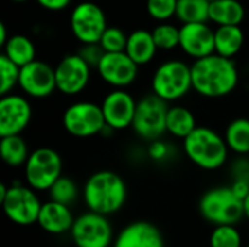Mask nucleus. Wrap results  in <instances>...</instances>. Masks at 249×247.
Masks as SVG:
<instances>
[{"instance_id":"a19ab883","label":"nucleus","mask_w":249,"mask_h":247,"mask_svg":"<svg viewBox=\"0 0 249 247\" xmlns=\"http://www.w3.org/2000/svg\"><path fill=\"white\" fill-rule=\"evenodd\" d=\"M209 1H216V0H209Z\"/></svg>"},{"instance_id":"39448f33","label":"nucleus","mask_w":249,"mask_h":247,"mask_svg":"<svg viewBox=\"0 0 249 247\" xmlns=\"http://www.w3.org/2000/svg\"><path fill=\"white\" fill-rule=\"evenodd\" d=\"M193 89L191 66L181 60L162 63L153 73L152 90L165 102H174L184 98Z\"/></svg>"},{"instance_id":"58836bf2","label":"nucleus","mask_w":249,"mask_h":247,"mask_svg":"<svg viewBox=\"0 0 249 247\" xmlns=\"http://www.w3.org/2000/svg\"><path fill=\"white\" fill-rule=\"evenodd\" d=\"M244 215L249 220V194L248 197L244 199Z\"/></svg>"},{"instance_id":"c756f323","label":"nucleus","mask_w":249,"mask_h":247,"mask_svg":"<svg viewBox=\"0 0 249 247\" xmlns=\"http://www.w3.org/2000/svg\"><path fill=\"white\" fill-rule=\"evenodd\" d=\"M20 67L10 61L4 54L0 55V95H10L15 86H19Z\"/></svg>"},{"instance_id":"cd10ccee","label":"nucleus","mask_w":249,"mask_h":247,"mask_svg":"<svg viewBox=\"0 0 249 247\" xmlns=\"http://www.w3.org/2000/svg\"><path fill=\"white\" fill-rule=\"evenodd\" d=\"M50 192V201L63 204V205H71L79 195L77 185L74 183L73 179L67 176H61L48 191Z\"/></svg>"},{"instance_id":"9b49d317","label":"nucleus","mask_w":249,"mask_h":247,"mask_svg":"<svg viewBox=\"0 0 249 247\" xmlns=\"http://www.w3.org/2000/svg\"><path fill=\"white\" fill-rule=\"evenodd\" d=\"M70 236L76 247H112L114 245V231L108 217L92 211L74 220Z\"/></svg>"},{"instance_id":"2f4dec72","label":"nucleus","mask_w":249,"mask_h":247,"mask_svg":"<svg viewBox=\"0 0 249 247\" xmlns=\"http://www.w3.org/2000/svg\"><path fill=\"white\" fill-rule=\"evenodd\" d=\"M127 39L128 36L123 29L117 26H108L99 41V45L104 48L105 52H124L127 47Z\"/></svg>"},{"instance_id":"ddd939ff","label":"nucleus","mask_w":249,"mask_h":247,"mask_svg":"<svg viewBox=\"0 0 249 247\" xmlns=\"http://www.w3.org/2000/svg\"><path fill=\"white\" fill-rule=\"evenodd\" d=\"M99 77L114 89H124L134 83L139 74V66L127 52H105L96 67Z\"/></svg>"},{"instance_id":"ea45409f","label":"nucleus","mask_w":249,"mask_h":247,"mask_svg":"<svg viewBox=\"0 0 249 247\" xmlns=\"http://www.w3.org/2000/svg\"><path fill=\"white\" fill-rule=\"evenodd\" d=\"M12 1H16V3H23V1H28V0H12Z\"/></svg>"},{"instance_id":"c9c22d12","label":"nucleus","mask_w":249,"mask_h":247,"mask_svg":"<svg viewBox=\"0 0 249 247\" xmlns=\"http://www.w3.org/2000/svg\"><path fill=\"white\" fill-rule=\"evenodd\" d=\"M233 194L239 198V199H245L249 194V181L247 179H235V182L231 185Z\"/></svg>"},{"instance_id":"79ce46f5","label":"nucleus","mask_w":249,"mask_h":247,"mask_svg":"<svg viewBox=\"0 0 249 247\" xmlns=\"http://www.w3.org/2000/svg\"><path fill=\"white\" fill-rule=\"evenodd\" d=\"M245 247H249V243H248V245H247V246H245Z\"/></svg>"},{"instance_id":"6ab92c4d","label":"nucleus","mask_w":249,"mask_h":247,"mask_svg":"<svg viewBox=\"0 0 249 247\" xmlns=\"http://www.w3.org/2000/svg\"><path fill=\"white\" fill-rule=\"evenodd\" d=\"M74 220L76 218L67 205L48 201L42 204L36 223L44 231L50 234H64L71 230Z\"/></svg>"},{"instance_id":"a211bd4d","label":"nucleus","mask_w":249,"mask_h":247,"mask_svg":"<svg viewBox=\"0 0 249 247\" xmlns=\"http://www.w3.org/2000/svg\"><path fill=\"white\" fill-rule=\"evenodd\" d=\"M112 247H165L162 231L149 221L125 226L114 239Z\"/></svg>"},{"instance_id":"b1692460","label":"nucleus","mask_w":249,"mask_h":247,"mask_svg":"<svg viewBox=\"0 0 249 247\" xmlns=\"http://www.w3.org/2000/svg\"><path fill=\"white\" fill-rule=\"evenodd\" d=\"M3 54L13 61L18 67H25L35 61V45L25 35H12L9 41L3 45Z\"/></svg>"},{"instance_id":"9d476101","label":"nucleus","mask_w":249,"mask_h":247,"mask_svg":"<svg viewBox=\"0 0 249 247\" xmlns=\"http://www.w3.org/2000/svg\"><path fill=\"white\" fill-rule=\"evenodd\" d=\"M41 201L36 192L28 185L12 183L6 198L1 201V208L6 217L18 226H32L38 221L41 211Z\"/></svg>"},{"instance_id":"dca6fc26","label":"nucleus","mask_w":249,"mask_h":247,"mask_svg":"<svg viewBox=\"0 0 249 247\" xmlns=\"http://www.w3.org/2000/svg\"><path fill=\"white\" fill-rule=\"evenodd\" d=\"M32 118V108L20 95H6L0 99V137L20 135Z\"/></svg>"},{"instance_id":"4be33fe9","label":"nucleus","mask_w":249,"mask_h":247,"mask_svg":"<svg viewBox=\"0 0 249 247\" xmlns=\"http://www.w3.org/2000/svg\"><path fill=\"white\" fill-rule=\"evenodd\" d=\"M245 19V7L239 0L210 1V20L219 26H239Z\"/></svg>"},{"instance_id":"412c9836","label":"nucleus","mask_w":249,"mask_h":247,"mask_svg":"<svg viewBox=\"0 0 249 247\" xmlns=\"http://www.w3.org/2000/svg\"><path fill=\"white\" fill-rule=\"evenodd\" d=\"M244 42L245 35L241 26H217L214 29V54L233 60Z\"/></svg>"},{"instance_id":"7ed1b4c3","label":"nucleus","mask_w":249,"mask_h":247,"mask_svg":"<svg viewBox=\"0 0 249 247\" xmlns=\"http://www.w3.org/2000/svg\"><path fill=\"white\" fill-rule=\"evenodd\" d=\"M184 151L196 166L204 170L220 169L229 156L225 137L209 127H197L184 140Z\"/></svg>"},{"instance_id":"a878e982","label":"nucleus","mask_w":249,"mask_h":247,"mask_svg":"<svg viewBox=\"0 0 249 247\" xmlns=\"http://www.w3.org/2000/svg\"><path fill=\"white\" fill-rule=\"evenodd\" d=\"M225 141L231 151L245 156L249 154V119L248 118H238L233 119L226 131H225Z\"/></svg>"},{"instance_id":"423d86ee","label":"nucleus","mask_w":249,"mask_h":247,"mask_svg":"<svg viewBox=\"0 0 249 247\" xmlns=\"http://www.w3.org/2000/svg\"><path fill=\"white\" fill-rule=\"evenodd\" d=\"M63 162L60 154L50 147H39L31 151L25 163V181L35 192L50 191L61 178Z\"/></svg>"},{"instance_id":"4468645a","label":"nucleus","mask_w":249,"mask_h":247,"mask_svg":"<svg viewBox=\"0 0 249 247\" xmlns=\"http://www.w3.org/2000/svg\"><path fill=\"white\" fill-rule=\"evenodd\" d=\"M105 124L114 131L125 130L133 125L137 100L124 89L111 90L101 103Z\"/></svg>"},{"instance_id":"7c9ffc66","label":"nucleus","mask_w":249,"mask_h":247,"mask_svg":"<svg viewBox=\"0 0 249 247\" xmlns=\"http://www.w3.org/2000/svg\"><path fill=\"white\" fill-rule=\"evenodd\" d=\"M210 247H242V236L235 226H217L210 234Z\"/></svg>"},{"instance_id":"473e14b6","label":"nucleus","mask_w":249,"mask_h":247,"mask_svg":"<svg viewBox=\"0 0 249 247\" xmlns=\"http://www.w3.org/2000/svg\"><path fill=\"white\" fill-rule=\"evenodd\" d=\"M177 6L178 0H147L146 1V10L149 16L159 22H165L177 15Z\"/></svg>"},{"instance_id":"f03ea898","label":"nucleus","mask_w":249,"mask_h":247,"mask_svg":"<svg viewBox=\"0 0 249 247\" xmlns=\"http://www.w3.org/2000/svg\"><path fill=\"white\" fill-rule=\"evenodd\" d=\"M83 201L89 211L101 215L118 213L127 201L124 179L111 170H99L89 176L83 186Z\"/></svg>"},{"instance_id":"bb28decb","label":"nucleus","mask_w":249,"mask_h":247,"mask_svg":"<svg viewBox=\"0 0 249 247\" xmlns=\"http://www.w3.org/2000/svg\"><path fill=\"white\" fill-rule=\"evenodd\" d=\"M182 25L185 23H206L210 20L209 0H178L177 15Z\"/></svg>"},{"instance_id":"f8f14e48","label":"nucleus","mask_w":249,"mask_h":247,"mask_svg":"<svg viewBox=\"0 0 249 247\" xmlns=\"http://www.w3.org/2000/svg\"><path fill=\"white\" fill-rule=\"evenodd\" d=\"M90 79V67L79 54H69L60 60L55 67L57 90L73 96L83 92Z\"/></svg>"},{"instance_id":"2eb2a0df","label":"nucleus","mask_w":249,"mask_h":247,"mask_svg":"<svg viewBox=\"0 0 249 247\" xmlns=\"http://www.w3.org/2000/svg\"><path fill=\"white\" fill-rule=\"evenodd\" d=\"M19 87L29 98H48L57 89L55 68L39 60L32 61L31 64L20 68Z\"/></svg>"},{"instance_id":"0eeeda50","label":"nucleus","mask_w":249,"mask_h":247,"mask_svg":"<svg viewBox=\"0 0 249 247\" xmlns=\"http://www.w3.org/2000/svg\"><path fill=\"white\" fill-rule=\"evenodd\" d=\"M168 102L158 98L155 93L143 96L137 100L133 131L143 140L156 141L166 132Z\"/></svg>"},{"instance_id":"20e7f679","label":"nucleus","mask_w":249,"mask_h":247,"mask_svg":"<svg viewBox=\"0 0 249 247\" xmlns=\"http://www.w3.org/2000/svg\"><path fill=\"white\" fill-rule=\"evenodd\" d=\"M201 217L217 226H235L244 215V201L239 199L231 186H217L207 191L198 202Z\"/></svg>"},{"instance_id":"4c0bfd02","label":"nucleus","mask_w":249,"mask_h":247,"mask_svg":"<svg viewBox=\"0 0 249 247\" xmlns=\"http://www.w3.org/2000/svg\"><path fill=\"white\" fill-rule=\"evenodd\" d=\"M10 36H7V29H6V25L1 22L0 23V45H4L7 41H9Z\"/></svg>"},{"instance_id":"f3484780","label":"nucleus","mask_w":249,"mask_h":247,"mask_svg":"<svg viewBox=\"0 0 249 247\" xmlns=\"http://www.w3.org/2000/svg\"><path fill=\"white\" fill-rule=\"evenodd\" d=\"M181 49L196 58H204L214 54V29L206 23H185L179 28Z\"/></svg>"},{"instance_id":"393cba45","label":"nucleus","mask_w":249,"mask_h":247,"mask_svg":"<svg viewBox=\"0 0 249 247\" xmlns=\"http://www.w3.org/2000/svg\"><path fill=\"white\" fill-rule=\"evenodd\" d=\"M0 154L7 166L19 167V166H25L31 151L28 150V146L20 135H9V137H1Z\"/></svg>"},{"instance_id":"5701e85b","label":"nucleus","mask_w":249,"mask_h":247,"mask_svg":"<svg viewBox=\"0 0 249 247\" xmlns=\"http://www.w3.org/2000/svg\"><path fill=\"white\" fill-rule=\"evenodd\" d=\"M197 128L194 114L185 106H169L166 115V132L185 140Z\"/></svg>"},{"instance_id":"72a5a7b5","label":"nucleus","mask_w":249,"mask_h":247,"mask_svg":"<svg viewBox=\"0 0 249 247\" xmlns=\"http://www.w3.org/2000/svg\"><path fill=\"white\" fill-rule=\"evenodd\" d=\"M77 54L85 60V63L90 68L92 67L96 68L99 66V63H101V60L104 58L105 51H104V48L99 44H85V45L80 47Z\"/></svg>"},{"instance_id":"f257e3e1","label":"nucleus","mask_w":249,"mask_h":247,"mask_svg":"<svg viewBox=\"0 0 249 247\" xmlns=\"http://www.w3.org/2000/svg\"><path fill=\"white\" fill-rule=\"evenodd\" d=\"M193 89L204 98H223L232 93L239 82V73L232 58L212 54L196 60L191 66Z\"/></svg>"},{"instance_id":"aec40b11","label":"nucleus","mask_w":249,"mask_h":247,"mask_svg":"<svg viewBox=\"0 0 249 247\" xmlns=\"http://www.w3.org/2000/svg\"><path fill=\"white\" fill-rule=\"evenodd\" d=\"M156 51L158 47L150 31L136 29L128 35L125 52L137 66H144L150 63L155 58Z\"/></svg>"},{"instance_id":"e433bc0d","label":"nucleus","mask_w":249,"mask_h":247,"mask_svg":"<svg viewBox=\"0 0 249 247\" xmlns=\"http://www.w3.org/2000/svg\"><path fill=\"white\" fill-rule=\"evenodd\" d=\"M39 6H42L44 9L47 10H51V12H58V10H63L66 9L71 0H36Z\"/></svg>"},{"instance_id":"1a4fd4ad","label":"nucleus","mask_w":249,"mask_h":247,"mask_svg":"<svg viewBox=\"0 0 249 247\" xmlns=\"http://www.w3.org/2000/svg\"><path fill=\"white\" fill-rule=\"evenodd\" d=\"M70 28L74 38L82 42V45L99 44L104 32L108 29L107 15L96 3L82 1L71 10Z\"/></svg>"},{"instance_id":"c85d7f7f","label":"nucleus","mask_w":249,"mask_h":247,"mask_svg":"<svg viewBox=\"0 0 249 247\" xmlns=\"http://www.w3.org/2000/svg\"><path fill=\"white\" fill-rule=\"evenodd\" d=\"M152 35L158 49L169 51L179 47V28L172 23H159L153 28Z\"/></svg>"},{"instance_id":"f704fd0d","label":"nucleus","mask_w":249,"mask_h":247,"mask_svg":"<svg viewBox=\"0 0 249 247\" xmlns=\"http://www.w3.org/2000/svg\"><path fill=\"white\" fill-rule=\"evenodd\" d=\"M150 159L156 160V162H160V160H165L169 157L171 154V148L166 143L160 141V140H156V141H152L150 146H149V150H147Z\"/></svg>"},{"instance_id":"6e6552de","label":"nucleus","mask_w":249,"mask_h":247,"mask_svg":"<svg viewBox=\"0 0 249 247\" xmlns=\"http://www.w3.org/2000/svg\"><path fill=\"white\" fill-rule=\"evenodd\" d=\"M63 127L73 137L88 138L102 134L107 124L101 105L83 100L71 103L64 111Z\"/></svg>"}]
</instances>
